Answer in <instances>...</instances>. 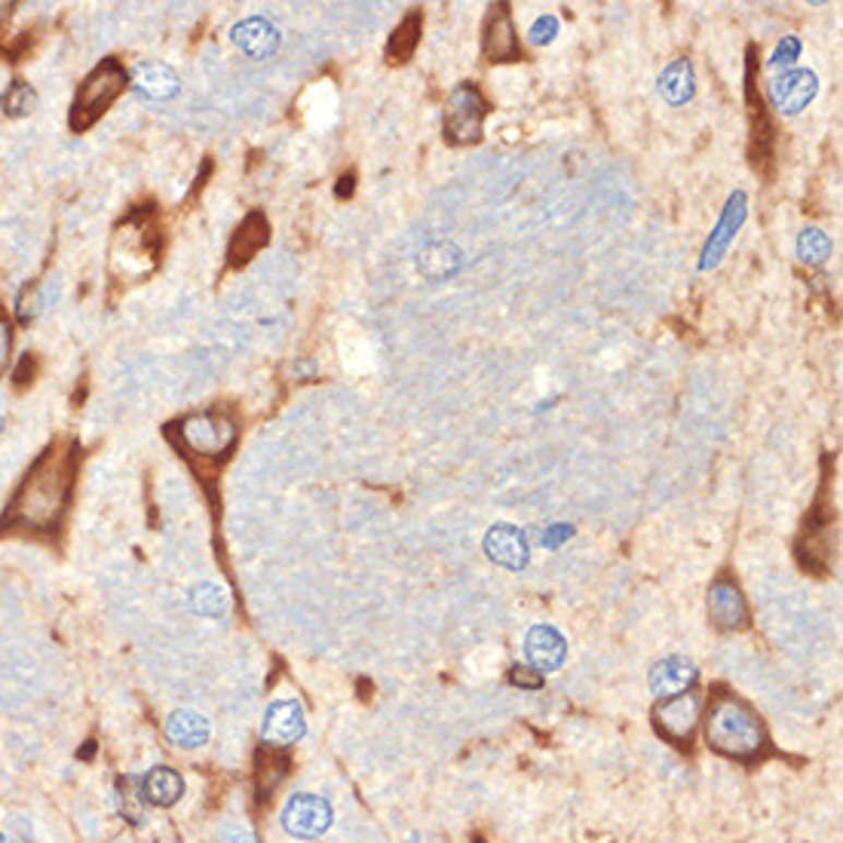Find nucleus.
Instances as JSON below:
<instances>
[{"label":"nucleus","mask_w":843,"mask_h":843,"mask_svg":"<svg viewBox=\"0 0 843 843\" xmlns=\"http://www.w3.org/2000/svg\"><path fill=\"white\" fill-rule=\"evenodd\" d=\"M77 451L71 442H59L34 460V467L19 485L3 525L25 531H49L56 528L68 509V497L74 491Z\"/></svg>","instance_id":"1"},{"label":"nucleus","mask_w":843,"mask_h":843,"mask_svg":"<svg viewBox=\"0 0 843 843\" xmlns=\"http://www.w3.org/2000/svg\"><path fill=\"white\" fill-rule=\"evenodd\" d=\"M706 739L714 751L736 758V761H748V758L761 755V748L767 746L761 718L748 702L736 697L714 699L712 709L706 714Z\"/></svg>","instance_id":"2"},{"label":"nucleus","mask_w":843,"mask_h":843,"mask_svg":"<svg viewBox=\"0 0 843 843\" xmlns=\"http://www.w3.org/2000/svg\"><path fill=\"white\" fill-rule=\"evenodd\" d=\"M127 89V71L117 59H105L96 71H89V77L81 83L74 105H71V130L86 132L98 117L105 115L117 96Z\"/></svg>","instance_id":"3"},{"label":"nucleus","mask_w":843,"mask_h":843,"mask_svg":"<svg viewBox=\"0 0 843 843\" xmlns=\"http://www.w3.org/2000/svg\"><path fill=\"white\" fill-rule=\"evenodd\" d=\"M179 442L200 457H225L237 442V426L218 411H203L179 423Z\"/></svg>","instance_id":"4"},{"label":"nucleus","mask_w":843,"mask_h":843,"mask_svg":"<svg viewBox=\"0 0 843 843\" xmlns=\"http://www.w3.org/2000/svg\"><path fill=\"white\" fill-rule=\"evenodd\" d=\"M485 98L472 86L460 83L455 93L448 96L445 108V132L455 145H472L482 135V120H485Z\"/></svg>","instance_id":"5"},{"label":"nucleus","mask_w":843,"mask_h":843,"mask_svg":"<svg viewBox=\"0 0 843 843\" xmlns=\"http://www.w3.org/2000/svg\"><path fill=\"white\" fill-rule=\"evenodd\" d=\"M279 822L286 828V834H292L298 841H316V838H323L325 831L332 828L335 810H332V804L323 795L301 792V795H292L286 800Z\"/></svg>","instance_id":"6"},{"label":"nucleus","mask_w":843,"mask_h":843,"mask_svg":"<svg viewBox=\"0 0 843 843\" xmlns=\"http://www.w3.org/2000/svg\"><path fill=\"white\" fill-rule=\"evenodd\" d=\"M308 733V718L298 699H276L267 706L264 712V724H261V739L264 746L282 751V748L301 743Z\"/></svg>","instance_id":"7"},{"label":"nucleus","mask_w":843,"mask_h":843,"mask_svg":"<svg viewBox=\"0 0 843 843\" xmlns=\"http://www.w3.org/2000/svg\"><path fill=\"white\" fill-rule=\"evenodd\" d=\"M699 714H702V697L697 690H687L678 697L663 699L653 712V721L669 743H690L699 724Z\"/></svg>","instance_id":"8"},{"label":"nucleus","mask_w":843,"mask_h":843,"mask_svg":"<svg viewBox=\"0 0 843 843\" xmlns=\"http://www.w3.org/2000/svg\"><path fill=\"white\" fill-rule=\"evenodd\" d=\"M816 93H819V77L807 68L785 71V74L770 81V105L785 117L800 115L816 98Z\"/></svg>","instance_id":"9"},{"label":"nucleus","mask_w":843,"mask_h":843,"mask_svg":"<svg viewBox=\"0 0 843 843\" xmlns=\"http://www.w3.org/2000/svg\"><path fill=\"white\" fill-rule=\"evenodd\" d=\"M746 194L743 191H736V194L730 196L727 206L721 212V218H718V225H714L712 237L706 240L702 245V258H699V270H712L721 264L724 258V252L730 249V243L736 240V233L743 228V221H746Z\"/></svg>","instance_id":"10"},{"label":"nucleus","mask_w":843,"mask_h":843,"mask_svg":"<svg viewBox=\"0 0 843 843\" xmlns=\"http://www.w3.org/2000/svg\"><path fill=\"white\" fill-rule=\"evenodd\" d=\"M482 550H485V555L494 565H501L506 570H521L528 565V558H531L528 537H525L521 528L509 525V521H501V525H494L487 531L485 540H482Z\"/></svg>","instance_id":"11"},{"label":"nucleus","mask_w":843,"mask_h":843,"mask_svg":"<svg viewBox=\"0 0 843 843\" xmlns=\"http://www.w3.org/2000/svg\"><path fill=\"white\" fill-rule=\"evenodd\" d=\"M709 619L721 633H736L748 623V604L733 580H718L709 589Z\"/></svg>","instance_id":"12"},{"label":"nucleus","mask_w":843,"mask_h":843,"mask_svg":"<svg viewBox=\"0 0 843 843\" xmlns=\"http://www.w3.org/2000/svg\"><path fill=\"white\" fill-rule=\"evenodd\" d=\"M482 52L487 62H509L519 59V37H516V25L509 19V10L497 3L491 7V13L485 19V34H482Z\"/></svg>","instance_id":"13"},{"label":"nucleus","mask_w":843,"mask_h":843,"mask_svg":"<svg viewBox=\"0 0 843 843\" xmlns=\"http://www.w3.org/2000/svg\"><path fill=\"white\" fill-rule=\"evenodd\" d=\"M525 657H528V665L546 675V672H555L558 665L565 663L568 657V641L562 638L558 629H552L546 623L534 626L531 633L525 635Z\"/></svg>","instance_id":"14"},{"label":"nucleus","mask_w":843,"mask_h":843,"mask_svg":"<svg viewBox=\"0 0 843 843\" xmlns=\"http://www.w3.org/2000/svg\"><path fill=\"white\" fill-rule=\"evenodd\" d=\"M699 672L697 665L684 657H665L660 663L650 669V694L660 699L678 697V694H687L694 684H697Z\"/></svg>","instance_id":"15"},{"label":"nucleus","mask_w":843,"mask_h":843,"mask_svg":"<svg viewBox=\"0 0 843 843\" xmlns=\"http://www.w3.org/2000/svg\"><path fill=\"white\" fill-rule=\"evenodd\" d=\"M233 44L243 49L245 56H252V59H267L270 52H276L279 47V32H276L274 25L267 22V19H245L240 25H233Z\"/></svg>","instance_id":"16"},{"label":"nucleus","mask_w":843,"mask_h":843,"mask_svg":"<svg viewBox=\"0 0 843 843\" xmlns=\"http://www.w3.org/2000/svg\"><path fill=\"white\" fill-rule=\"evenodd\" d=\"M209 721L200 712H191V709L172 712L169 714V721H166V739H169L172 746L184 748V751L206 746V743H209Z\"/></svg>","instance_id":"17"},{"label":"nucleus","mask_w":843,"mask_h":843,"mask_svg":"<svg viewBox=\"0 0 843 843\" xmlns=\"http://www.w3.org/2000/svg\"><path fill=\"white\" fill-rule=\"evenodd\" d=\"M142 795H145L147 804L154 807H172L179 804L181 795H184V779H181L179 770L172 767H154L147 770V776L142 779Z\"/></svg>","instance_id":"18"},{"label":"nucleus","mask_w":843,"mask_h":843,"mask_svg":"<svg viewBox=\"0 0 843 843\" xmlns=\"http://www.w3.org/2000/svg\"><path fill=\"white\" fill-rule=\"evenodd\" d=\"M267 240H270V228H267L264 215L252 212L230 240V264H237V267L245 264L252 255H258L261 249L267 245Z\"/></svg>","instance_id":"19"},{"label":"nucleus","mask_w":843,"mask_h":843,"mask_svg":"<svg viewBox=\"0 0 843 843\" xmlns=\"http://www.w3.org/2000/svg\"><path fill=\"white\" fill-rule=\"evenodd\" d=\"M135 93L145 98H172L179 93V74L162 62H142L132 74Z\"/></svg>","instance_id":"20"},{"label":"nucleus","mask_w":843,"mask_h":843,"mask_svg":"<svg viewBox=\"0 0 843 843\" xmlns=\"http://www.w3.org/2000/svg\"><path fill=\"white\" fill-rule=\"evenodd\" d=\"M697 77H694V65L687 59H675L672 65L665 68L660 74V96L669 101V105H684L694 98V89H697Z\"/></svg>","instance_id":"21"},{"label":"nucleus","mask_w":843,"mask_h":843,"mask_svg":"<svg viewBox=\"0 0 843 843\" xmlns=\"http://www.w3.org/2000/svg\"><path fill=\"white\" fill-rule=\"evenodd\" d=\"M286 770H289V761L282 755H276L274 748H267L258 758V770H255V785H258V795L267 797L274 795L276 785L286 779Z\"/></svg>","instance_id":"22"},{"label":"nucleus","mask_w":843,"mask_h":843,"mask_svg":"<svg viewBox=\"0 0 843 843\" xmlns=\"http://www.w3.org/2000/svg\"><path fill=\"white\" fill-rule=\"evenodd\" d=\"M797 255L804 264H826L831 258V240L826 230L804 228L797 237Z\"/></svg>","instance_id":"23"},{"label":"nucleus","mask_w":843,"mask_h":843,"mask_svg":"<svg viewBox=\"0 0 843 843\" xmlns=\"http://www.w3.org/2000/svg\"><path fill=\"white\" fill-rule=\"evenodd\" d=\"M418 37H421V16H408L406 22L396 28L393 40H389V62H406L408 56L414 52V47H418Z\"/></svg>","instance_id":"24"},{"label":"nucleus","mask_w":843,"mask_h":843,"mask_svg":"<svg viewBox=\"0 0 843 843\" xmlns=\"http://www.w3.org/2000/svg\"><path fill=\"white\" fill-rule=\"evenodd\" d=\"M34 108H37V93H34L28 83L16 81L7 89V96H3V111H7V115L25 117L32 115Z\"/></svg>","instance_id":"25"},{"label":"nucleus","mask_w":843,"mask_h":843,"mask_svg":"<svg viewBox=\"0 0 843 843\" xmlns=\"http://www.w3.org/2000/svg\"><path fill=\"white\" fill-rule=\"evenodd\" d=\"M436 261L438 267H436V279L438 276H448V274H455L457 270V264H460V258H457V249H451V245H433V249H426L421 255V267H426V264H433Z\"/></svg>","instance_id":"26"},{"label":"nucleus","mask_w":843,"mask_h":843,"mask_svg":"<svg viewBox=\"0 0 843 843\" xmlns=\"http://www.w3.org/2000/svg\"><path fill=\"white\" fill-rule=\"evenodd\" d=\"M194 611L218 616L225 611V592H221L218 586H200L194 592Z\"/></svg>","instance_id":"27"},{"label":"nucleus","mask_w":843,"mask_h":843,"mask_svg":"<svg viewBox=\"0 0 843 843\" xmlns=\"http://www.w3.org/2000/svg\"><path fill=\"white\" fill-rule=\"evenodd\" d=\"M797 52H800V40L797 37H785V40H779V47L773 49V56H770V65L782 68V65H792L797 59Z\"/></svg>","instance_id":"28"},{"label":"nucleus","mask_w":843,"mask_h":843,"mask_svg":"<svg viewBox=\"0 0 843 843\" xmlns=\"http://www.w3.org/2000/svg\"><path fill=\"white\" fill-rule=\"evenodd\" d=\"M555 34H558V22L552 16H543L531 25V34H528V37H531V44H537V47H546V44L555 40Z\"/></svg>","instance_id":"29"},{"label":"nucleus","mask_w":843,"mask_h":843,"mask_svg":"<svg viewBox=\"0 0 843 843\" xmlns=\"http://www.w3.org/2000/svg\"><path fill=\"white\" fill-rule=\"evenodd\" d=\"M509 682L516 684V687H525V690H537V687H543V675L534 672L531 665H513L509 669Z\"/></svg>","instance_id":"30"},{"label":"nucleus","mask_w":843,"mask_h":843,"mask_svg":"<svg viewBox=\"0 0 843 843\" xmlns=\"http://www.w3.org/2000/svg\"><path fill=\"white\" fill-rule=\"evenodd\" d=\"M570 534H574V531L565 528V525H546V528H543L537 537H540V543H543L546 550H555V546H562Z\"/></svg>","instance_id":"31"},{"label":"nucleus","mask_w":843,"mask_h":843,"mask_svg":"<svg viewBox=\"0 0 843 843\" xmlns=\"http://www.w3.org/2000/svg\"><path fill=\"white\" fill-rule=\"evenodd\" d=\"M10 347H13V328H10L7 313L0 310V374H3L7 362H10Z\"/></svg>","instance_id":"32"},{"label":"nucleus","mask_w":843,"mask_h":843,"mask_svg":"<svg viewBox=\"0 0 843 843\" xmlns=\"http://www.w3.org/2000/svg\"><path fill=\"white\" fill-rule=\"evenodd\" d=\"M225 843H258V838L252 834V828L230 826L225 828Z\"/></svg>","instance_id":"33"}]
</instances>
